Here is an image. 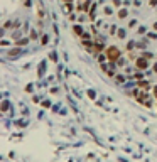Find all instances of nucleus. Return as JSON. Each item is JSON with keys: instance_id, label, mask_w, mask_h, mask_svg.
I'll return each instance as SVG.
<instances>
[{"instance_id": "nucleus-1", "label": "nucleus", "mask_w": 157, "mask_h": 162, "mask_svg": "<svg viewBox=\"0 0 157 162\" xmlns=\"http://www.w3.org/2000/svg\"><path fill=\"white\" fill-rule=\"evenodd\" d=\"M105 56H107V61H112V62H117L122 54H120V51H118L117 46H108L107 49H105Z\"/></svg>"}, {"instance_id": "nucleus-5", "label": "nucleus", "mask_w": 157, "mask_h": 162, "mask_svg": "<svg viewBox=\"0 0 157 162\" xmlns=\"http://www.w3.org/2000/svg\"><path fill=\"white\" fill-rule=\"evenodd\" d=\"M135 47H137V42H135V41H129V42H127V49L129 51H134Z\"/></svg>"}, {"instance_id": "nucleus-7", "label": "nucleus", "mask_w": 157, "mask_h": 162, "mask_svg": "<svg viewBox=\"0 0 157 162\" xmlns=\"http://www.w3.org/2000/svg\"><path fill=\"white\" fill-rule=\"evenodd\" d=\"M117 64H118V66H123V64H125V59H122V57H120V59L117 61Z\"/></svg>"}, {"instance_id": "nucleus-2", "label": "nucleus", "mask_w": 157, "mask_h": 162, "mask_svg": "<svg viewBox=\"0 0 157 162\" xmlns=\"http://www.w3.org/2000/svg\"><path fill=\"white\" fill-rule=\"evenodd\" d=\"M134 96L135 98H137V101H139V103H142V105L144 106H149V108H150V96L147 95L145 91H139V89H134Z\"/></svg>"}, {"instance_id": "nucleus-8", "label": "nucleus", "mask_w": 157, "mask_h": 162, "mask_svg": "<svg viewBox=\"0 0 157 162\" xmlns=\"http://www.w3.org/2000/svg\"><path fill=\"white\" fill-rule=\"evenodd\" d=\"M154 96L157 98V86H154Z\"/></svg>"}, {"instance_id": "nucleus-6", "label": "nucleus", "mask_w": 157, "mask_h": 162, "mask_svg": "<svg viewBox=\"0 0 157 162\" xmlns=\"http://www.w3.org/2000/svg\"><path fill=\"white\" fill-rule=\"evenodd\" d=\"M115 81H117V83H125V78L122 74H117V76H115Z\"/></svg>"}, {"instance_id": "nucleus-4", "label": "nucleus", "mask_w": 157, "mask_h": 162, "mask_svg": "<svg viewBox=\"0 0 157 162\" xmlns=\"http://www.w3.org/2000/svg\"><path fill=\"white\" fill-rule=\"evenodd\" d=\"M137 86H139L140 89H150V83H149V81H139Z\"/></svg>"}, {"instance_id": "nucleus-3", "label": "nucleus", "mask_w": 157, "mask_h": 162, "mask_svg": "<svg viewBox=\"0 0 157 162\" xmlns=\"http://www.w3.org/2000/svg\"><path fill=\"white\" fill-rule=\"evenodd\" d=\"M135 66L140 68V69H147V68H149V59H145V57H137V59H135Z\"/></svg>"}]
</instances>
